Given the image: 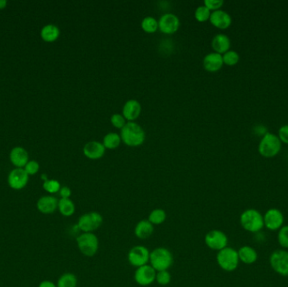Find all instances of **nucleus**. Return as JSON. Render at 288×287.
Here are the masks:
<instances>
[{
	"instance_id": "nucleus-1",
	"label": "nucleus",
	"mask_w": 288,
	"mask_h": 287,
	"mask_svg": "<svg viewBox=\"0 0 288 287\" xmlns=\"http://www.w3.org/2000/svg\"><path fill=\"white\" fill-rule=\"evenodd\" d=\"M240 225L245 231L251 233H257L265 228L262 213L256 209H247L243 211L239 218Z\"/></svg>"
},
{
	"instance_id": "nucleus-2",
	"label": "nucleus",
	"mask_w": 288,
	"mask_h": 287,
	"mask_svg": "<svg viewBox=\"0 0 288 287\" xmlns=\"http://www.w3.org/2000/svg\"><path fill=\"white\" fill-rule=\"evenodd\" d=\"M120 138L126 145L137 147L142 145L144 142L145 132L138 124L129 121L121 129Z\"/></svg>"
},
{
	"instance_id": "nucleus-3",
	"label": "nucleus",
	"mask_w": 288,
	"mask_h": 287,
	"mask_svg": "<svg viewBox=\"0 0 288 287\" xmlns=\"http://www.w3.org/2000/svg\"><path fill=\"white\" fill-rule=\"evenodd\" d=\"M217 261L222 270L227 272L234 271L240 262L238 258V251L230 247H226L224 249L218 251Z\"/></svg>"
},
{
	"instance_id": "nucleus-4",
	"label": "nucleus",
	"mask_w": 288,
	"mask_h": 287,
	"mask_svg": "<svg viewBox=\"0 0 288 287\" xmlns=\"http://www.w3.org/2000/svg\"><path fill=\"white\" fill-rule=\"evenodd\" d=\"M149 261L155 271H167L173 264V255L167 248H157L150 253Z\"/></svg>"
},
{
	"instance_id": "nucleus-5",
	"label": "nucleus",
	"mask_w": 288,
	"mask_h": 287,
	"mask_svg": "<svg viewBox=\"0 0 288 287\" xmlns=\"http://www.w3.org/2000/svg\"><path fill=\"white\" fill-rule=\"evenodd\" d=\"M282 148V142L275 134L267 132L264 135L259 145V152L263 157L272 158L277 154Z\"/></svg>"
},
{
	"instance_id": "nucleus-6",
	"label": "nucleus",
	"mask_w": 288,
	"mask_h": 287,
	"mask_svg": "<svg viewBox=\"0 0 288 287\" xmlns=\"http://www.w3.org/2000/svg\"><path fill=\"white\" fill-rule=\"evenodd\" d=\"M78 248L85 256L92 257L99 249V240L92 232H84L77 237Z\"/></svg>"
},
{
	"instance_id": "nucleus-7",
	"label": "nucleus",
	"mask_w": 288,
	"mask_h": 287,
	"mask_svg": "<svg viewBox=\"0 0 288 287\" xmlns=\"http://www.w3.org/2000/svg\"><path fill=\"white\" fill-rule=\"evenodd\" d=\"M269 263L272 270L282 276H288V251L286 249H277L273 251Z\"/></svg>"
},
{
	"instance_id": "nucleus-8",
	"label": "nucleus",
	"mask_w": 288,
	"mask_h": 287,
	"mask_svg": "<svg viewBox=\"0 0 288 287\" xmlns=\"http://www.w3.org/2000/svg\"><path fill=\"white\" fill-rule=\"evenodd\" d=\"M103 223V218L99 212H87L82 215L78 222V229L84 232H92L98 229Z\"/></svg>"
},
{
	"instance_id": "nucleus-9",
	"label": "nucleus",
	"mask_w": 288,
	"mask_h": 287,
	"mask_svg": "<svg viewBox=\"0 0 288 287\" xmlns=\"http://www.w3.org/2000/svg\"><path fill=\"white\" fill-rule=\"evenodd\" d=\"M264 226L270 231H278L284 226V215L281 210L271 208L267 210L263 215Z\"/></svg>"
},
{
	"instance_id": "nucleus-10",
	"label": "nucleus",
	"mask_w": 288,
	"mask_h": 287,
	"mask_svg": "<svg viewBox=\"0 0 288 287\" xmlns=\"http://www.w3.org/2000/svg\"><path fill=\"white\" fill-rule=\"evenodd\" d=\"M205 243L211 249L220 251L228 247L229 238L224 231L212 230L208 231L205 236Z\"/></svg>"
},
{
	"instance_id": "nucleus-11",
	"label": "nucleus",
	"mask_w": 288,
	"mask_h": 287,
	"mask_svg": "<svg viewBox=\"0 0 288 287\" xmlns=\"http://www.w3.org/2000/svg\"><path fill=\"white\" fill-rule=\"evenodd\" d=\"M150 258V252L144 246H134L128 253V261L135 267L147 265Z\"/></svg>"
},
{
	"instance_id": "nucleus-12",
	"label": "nucleus",
	"mask_w": 288,
	"mask_h": 287,
	"mask_svg": "<svg viewBox=\"0 0 288 287\" xmlns=\"http://www.w3.org/2000/svg\"><path fill=\"white\" fill-rule=\"evenodd\" d=\"M29 181V174L25 172L24 169H15L12 170L8 174V185L12 189L15 190H20L24 189Z\"/></svg>"
},
{
	"instance_id": "nucleus-13",
	"label": "nucleus",
	"mask_w": 288,
	"mask_h": 287,
	"mask_svg": "<svg viewBox=\"0 0 288 287\" xmlns=\"http://www.w3.org/2000/svg\"><path fill=\"white\" fill-rule=\"evenodd\" d=\"M156 271L151 265H145L138 267L135 272L134 279L140 286H148L156 279Z\"/></svg>"
},
{
	"instance_id": "nucleus-14",
	"label": "nucleus",
	"mask_w": 288,
	"mask_h": 287,
	"mask_svg": "<svg viewBox=\"0 0 288 287\" xmlns=\"http://www.w3.org/2000/svg\"><path fill=\"white\" fill-rule=\"evenodd\" d=\"M179 27V18L175 14H165L159 20V28L163 33L173 34L178 31Z\"/></svg>"
},
{
	"instance_id": "nucleus-15",
	"label": "nucleus",
	"mask_w": 288,
	"mask_h": 287,
	"mask_svg": "<svg viewBox=\"0 0 288 287\" xmlns=\"http://www.w3.org/2000/svg\"><path fill=\"white\" fill-rule=\"evenodd\" d=\"M37 208L42 214H53L58 208V200L52 195L42 196L37 201Z\"/></svg>"
},
{
	"instance_id": "nucleus-16",
	"label": "nucleus",
	"mask_w": 288,
	"mask_h": 287,
	"mask_svg": "<svg viewBox=\"0 0 288 287\" xmlns=\"http://www.w3.org/2000/svg\"><path fill=\"white\" fill-rule=\"evenodd\" d=\"M210 21L217 28L224 30L231 25L232 18L226 11L218 9L211 14Z\"/></svg>"
},
{
	"instance_id": "nucleus-17",
	"label": "nucleus",
	"mask_w": 288,
	"mask_h": 287,
	"mask_svg": "<svg viewBox=\"0 0 288 287\" xmlns=\"http://www.w3.org/2000/svg\"><path fill=\"white\" fill-rule=\"evenodd\" d=\"M224 65L223 56L217 53H211L207 54L203 59V67L209 72H217L220 70Z\"/></svg>"
},
{
	"instance_id": "nucleus-18",
	"label": "nucleus",
	"mask_w": 288,
	"mask_h": 287,
	"mask_svg": "<svg viewBox=\"0 0 288 287\" xmlns=\"http://www.w3.org/2000/svg\"><path fill=\"white\" fill-rule=\"evenodd\" d=\"M106 148L103 143L96 141L88 142L84 148V155L90 159H101L104 156Z\"/></svg>"
},
{
	"instance_id": "nucleus-19",
	"label": "nucleus",
	"mask_w": 288,
	"mask_h": 287,
	"mask_svg": "<svg viewBox=\"0 0 288 287\" xmlns=\"http://www.w3.org/2000/svg\"><path fill=\"white\" fill-rule=\"evenodd\" d=\"M141 113V105L136 100H129L124 105L122 115L129 121L136 120Z\"/></svg>"
},
{
	"instance_id": "nucleus-20",
	"label": "nucleus",
	"mask_w": 288,
	"mask_h": 287,
	"mask_svg": "<svg viewBox=\"0 0 288 287\" xmlns=\"http://www.w3.org/2000/svg\"><path fill=\"white\" fill-rule=\"evenodd\" d=\"M238 254L239 261L245 265H253L257 261V251L251 246H242L238 250Z\"/></svg>"
},
{
	"instance_id": "nucleus-21",
	"label": "nucleus",
	"mask_w": 288,
	"mask_h": 287,
	"mask_svg": "<svg viewBox=\"0 0 288 287\" xmlns=\"http://www.w3.org/2000/svg\"><path fill=\"white\" fill-rule=\"evenodd\" d=\"M10 161L19 169L25 167L28 163V153L20 147L14 148L10 153Z\"/></svg>"
},
{
	"instance_id": "nucleus-22",
	"label": "nucleus",
	"mask_w": 288,
	"mask_h": 287,
	"mask_svg": "<svg viewBox=\"0 0 288 287\" xmlns=\"http://www.w3.org/2000/svg\"><path fill=\"white\" fill-rule=\"evenodd\" d=\"M154 225L148 220H142L135 227V235L140 239H148L154 233Z\"/></svg>"
},
{
	"instance_id": "nucleus-23",
	"label": "nucleus",
	"mask_w": 288,
	"mask_h": 287,
	"mask_svg": "<svg viewBox=\"0 0 288 287\" xmlns=\"http://www.w3.org/2000/svg\"><path fill=\"white\" fill-rule=\"evenodd\" d=\"M231 42L229 37L224 34H218L214 37L212 42V47L215 53L219 54H224L228 51H230Z\"/></svg>"
},
{
	"instance_id": "nucleus-24",
	"label": "nucleus",
	"mask_w": 288,
	"mask_h": 287,
	"mask_svg": "<svg viewBox=\"0 0 288 287\" xmlns=\"http://www.w3.org/2000/svg\"><path fill=\"white\" fill-rule=\"evenodd\" d=\"M60 31L58 27L54 25H48L44 26L41 31L42 39L47 42H54L59 37Z\"/></svg>"
},
{
	"instance_id": "nucleus-25",
	"label": "nucleus",
	"mask_w": 288,
	"mask_h": 287,
	"mask_svg": "<svg viewBox=\"0 0 288 287\" xmlns=\"http://www.w3.org/2000/svg\"><path fill=\"white\" fill-rule=\"evenodd\" d=\"M58 209L62 216L71 217L75 212V205L69 198H62L58 201Z\"/></svg>"
},
{
	"instance_id": "nucleus-26",
	"label": "nucleus",
	"mask_w": 288,
	"mask_h": 287,
	"mask_svg": "<svg viewBox=\"0 0 288 287\" xmlns=\"http://www.w3.org/2000/svg\"><path fill=\"white\" fill-rule=\"evenodd\" d=\"M78 280L75 275L72 273H65L60 276L58 281V287H77Z\"/></svg>"
},
{
	"instance_id": "nucleus-27",
	"label": "nucleus",
	"mask_w": 288,
	"mask_h": 287,
	"mask_svg": "<svg viewBox=\"0 0 288 287\" xmlns=\"http://www.w3.org/2000/svg\"><path fill=\"white\" fill-rule=\"evenodd\" d=\"M120 141H121V138L117 133L110 132L104 137L103 144L106 148L115 149L120 145Z\"/></svg>"
},
{
	"instance_id": "nucleus-28",
	"label": "nucleus",
	"mask_w": 288,
	"mask_h": 287,
	"mask_svg": "<svg viewBox=\"0 0 288 287\" xmlns=\"http://www.w3.org/2000/svg\"><path fill=\"white\" fill-rule=\"evenodd\" d=\"M141 26L143 31L147 33H154L159 28V22L154 17H145L141 23Z\"/></svg>"
},
{
	"instance_id": "nucleus-29",
	"label": "nucleus",
	"mask_w": 288,
	"mask_h": 287,
	"mask_svg": "<svg viewBox=\"0 0 288 287\" xmlns=\"http://www.w3.org/2000/svg\"><path fill=\"white\" fill-rule=\"evenodd\" d=\"M166 219V213L163 209H155L152 211L151 213L148 216V220L153 225H160L162 224Z\"/></svg>"
},
{
	"instance_id": "nucleus-30",
	"label": "nucleus",
	"mask_w": 288,
	"mask_h": 287,
	"mask_svg": "<svg viewBox=\"0 0 288 287\" xmlns=\"http://www.w3.org/2000/svg\"><path fill=\"white\" fill-rule=\"evenodd\" d=\"M277 242L283 249H288V225H284L278 230Z\"/></svg>"
},
{
	"instance_id": "nucleus-31",
	"label": "nucleus",
	"mask_w": 288,
	"mask_h": 287,
	"mask_svg": "<svg viewBox=\"0 0 288 287\" xmlns=\"http://www.w3.org/2000/svg\"><path fill=\"white\" fill-rule=\"evenodd\" d=\"M211 10L205 5L199 6L195 11V18L199 22H205L210 20Z\"/></svg>"
},
{
	"instance_id": "nucleus-32",
	"label": "nucleus",
	"mask_w": 288,
	"mask_h": 287,
	"mask_svg": "<svg viewBox=\"0 0 288 287\" xmlns=\"http://www.w3.org/2000/svg\"><path fill=\"white\" fill-rule=\"evenodd\" d=\"M224 63L229 66H233L237 64L239 61V55L235 51H228L223 55Z\"/></svg>"
},
{
	"instance_id": "nucleus-33",
	"label": "nucleus",
	"mask_w": 288,
	"mask_h": 287,
	"mask_svg": "<svg viewBox=\"0 0 288 287\" xmlns=\"http://www.w3.org/2000/svg\"><path fill=\"white\" fill-rule=\"evenodd\" d=\"M43 189L50 194H55V193L59 192V190L61 189V185L56 179H48L47 181L43 183Z\"/></svg>"
},
{
	"instance_id": "nucleus-34",
	"label": "nucleus",
	"mask_w": 288,
	"mask_h": 287,
	"mask_svg": "<svg viewBox=\"0 0 288 287\" xmlns=\"http://www.w3.org/2000/svg\"><path fill=\"white\" fill-rule=\"evenodd\" d=\"M155 281L160 285L166 286V285H168L171 282V274L169 273L168 271H158V273L156 274Z\"/></svg>"
},
{
	"instance_id": "nucleus-35",
	"label": "nucleus",
	"mask_w": 288,
	"mask_h": 287,
	"mask_svg": "<svg viewBox=\"0 0 288 287\" xmlns=\"http://www.w3.org/2000/svg\"><path fill=\"white\" fill-rule=\"evenodd\" d=\"M126 119L123 116V115L114 114L111 118L112 125H114L116 128L122 129L126 125Z\"/></svg>"
},
{
	"instance_id": "nucleus-36",
	"label": "nucleus",
	"mask_w": 288,
	"mask_h": 287,
	"mask_svg": "<svg viewBox=\"0 0 288 287\" xmlns=\"http://www.w3.org/2000/svg\"><path fill=\"white\" fill-rule=\"evenodd\" d=\"M224 4L223 0H205L204 5L210 10H218Z\"/></svg>"
},
{
	"instance_id": "nucleus-37",
	"label": "nucleus",
	"mask_w": 288,
	"mask_h": 287,
	"mask_svg": "<svg viewBox=\"0 0 288 287\" xmlns=\"http://www.w3.org/2000/svg\"><path fill=\"white\" fill-rule=\"evenodd\" d=\"M39 164L37 161H30L27 163V165H25L24 170L29 175H34L39 171Z\"/></svg>"
},
{
	"instance_id": "nucleus-38",
	"label": "nucleus",
	"mask_w": 288,
	"mask_h": 287,
	"mask_svg": "<svg viewBox=\"0 0 288 287\" xmlns=\"http://www.w3.org/2000/svg\"><path fill=\"white\" fill-rule=\"evenodd\" d=\"M278 137L281 142L288 144V125H283L278 132Z\"/></svg>"
},
{
	"instance_id": "nucleus-39",
	"label": "nucleus",
	"mask_w": 288,
	"mask_h": 287,
	"mask_svg": "<svg viewBox=\"0 0 288 287\" xmlns=\"http://www.w3.org/2000/svg\"><path fill=\"white\" fill-rule=\"evenodd\" d=\"M59 193H60V195L62 198L68 199L71 196V194H72V191H71L70 189L67 186H63L59 190Z\"/></svg>"
},
{
	"instance_id": "nucleus-40",
	"label": "nucleus",
	"mask_w": 288,
	"mask_h": 287,
	"mask_svg": "<svg viewBox=\"0 0 288 287\" xmlns=\"http://www.w3.org/2000/svg\"><path fill=\"white\" fill-rule=\"evenodd\" d=\"M38 287H58L56 284H54V282L51 281H43L41 282Z\"/></svg>"
},
{
	"instance_id": "nucleus-41",
	"label": "nucleus",
	"mask_w": 288,
	"mask_h": 287,
	"mask_svg": "<svg viewBox=\"0 0 288 287\" xmlns=\"http://www.w3.org/2000/svg\"><path fill=\"white\" fill-rule=\"evenodd\" d=\"M7 5V1L5 0H0V9H3Z\"/></svg>"
},
{
	"instance_id": "nucleus-42",
	"label": "nucleus",
	"mask_w": 288,
	"mask_h": 287,
	"mask_svg": "<svg viewBox=\"0 0 288 287\" xmlns=\"http://www.w3.org/2000/svg\"><path fill=\"white\" fill-rule=\"evenodd\" d=\"M42 178L44 180V182L47 181L48 179V176L46 175V174H42Z\"/></svg>"
}]
</instances>
